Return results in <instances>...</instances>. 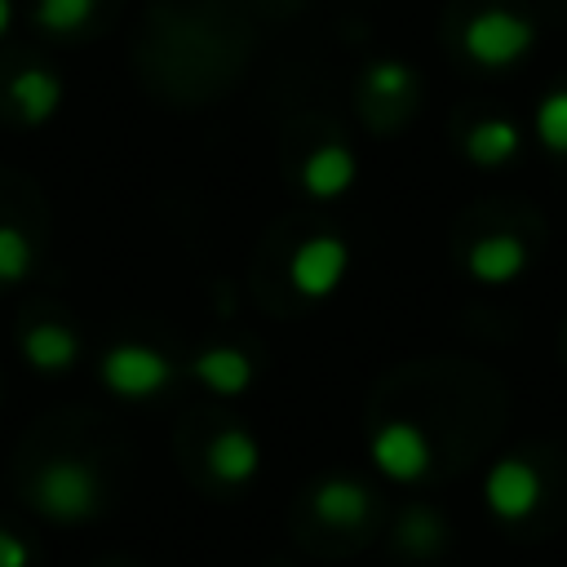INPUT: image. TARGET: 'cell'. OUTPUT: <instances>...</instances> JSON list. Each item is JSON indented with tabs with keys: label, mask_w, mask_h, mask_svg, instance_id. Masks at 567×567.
I'll use <instances>...</instances> for the list:
<instances>
[{
	"label": "cell",
	"mask_w": 567,
	"mask_h": 567,
	"mask_svg": "<svg viewBox=\"0 0 567 567\" xmlns=\"http://www.w3.org/2000/svg\"><path fill=\"white\" fill-rule=\"evenodd\" d=\"M31 505L53 523H89L102 505V478L80 456H53L31 478Z\"/></svg>",
	"instance_id": "obj_1"
},
{
	"label": "cell",
	"mask_w": 567,
	"mask_h": 567,
	"mask_svg": "<svg viewBox=\"0 0 567 567\" xmlns=\"http://www.w3.org/2000/svg\"><path fill=\"white\" fill-rule=\"evenodd\" d=\"M536 44V27L532 18H523L518 9H505V4H492V9H478L465 31H461V49L474 66H487V71H505L514 62H523Z\"/></svg>",
	"instance_id": "obj_2"
},
{
	"label": "cell",
	"mask_w": 567,
	"mask_h": 567,
	"mask_svg": "<svg viewBox=\"0 0 567 567\" xmlns=\"http://www.w3.org/2000/svg\"><path fill=\"white\" fill-rule=\"evenodd\" d=\"M97 377L115 399H155L173 381V363L146 341H120L102 354Z\"/></svg>",
	"instance_id": "obj_3"
},
{
	"label": "cell",
	"mask_w": 567,
	"mask_h": 567,
	"mask_svg": "<svg viewBox=\"0 0 567 567\" xmlns=\"http://www.w3.org/2000/svg\"><path fill=\"white\" fill-rule=\"evenodd\" d=\"M540 496H545V478L523 456H501L483 474V505L501 523H523L527 514H536Z\"/></svg>",
	"instance_id": "obj_4"
},
{
	"label": "cell",
	"mask_w": 567,
	"mask_h": 567,
	"mask_svg": "<svg viewBox=\"0 0 567 567\" xmlns=\"http://www.w3.org/2000/svg\"><path fill=\"white\" fill-rule=\"evenodd\" d=\"M346 275H350V248L341 235H310L288 257V284L310 301L332 297L346 284Z\"/></svg>",
	"instance_id": "obj_5"
},
{
	"label": "cell",
	"mask_w": 567,
	"mask_h": 567,
	"mask_svg": "<svg viewBox=\"0 0 567 567\" xmlns=\"http://www.w3.org/2000/svg\"><path fill=\"white\" fill-rule=\"evenodd\" d=\"M368 456H372L377 474H385L390 483H421L430 474V439L412 421H385L372 434Z\"/></svg>",
	"instance_id": "obj_6"
},
{
	"label": "cell",
	"mask_w": 567,
	"mask_h": 567,
	"mask_svg": "<svg viewBox=\"0 0 567 567\" xmlns=\"http://www.w3.org/2000/svg\"><path fill=\"white\" fill-rule=\"evenodd\" d=\"M465 270H470V279H478L487 288H505L527 270V244L514 230H492L470 244Z\"/></svg>",
	"instance_id": "obj_7"
},
{
	"label": "cell",
	"mask_w": 567,
	"mask_h": 567,
	"mask_svg": "<svg viewBox=\"0 0 567 567\" xmlns=\"http://www.w3.org/2000/svg\"><path fill=\"white\" fill-rule=\"evenodd\" d=\"M354 177H359V159H354V151L350 146H341V142H323V146H315L310 155H306V164H301V190L310 195V199H341L350 186H354Z\"/></svg>",
	"instance_id": "obj_8"
},
{
	"label": "cell",
	"mask_w": 567,
	"mask_h": 567,
	"mask_svg": "<svg viewBox=\"0 0 567 567\" xmlns=\"http://www.w3.org/2000/svg\"><path fill=\"white\" fill-rule=\"evenodd\" d=\"M190 377L204 385V390H213V394H221V399H239L248 385H252V359L239 350V346H204L195 359H190Z\"/></svg>",
	"instance_id": "obj_9"
},
{
	"label": "cell",
	"mask_w": 567,
	"mask_h": 567,
	"mask_svg": "<svg viewBox=\"0 0 567 567\" xmlns=\"http://www.w3.org/2000/svg\"><path fill=\"white\" fill-rule=\"evenodd\" d=\"M310 509L323 527H359L368 514H372V492L359 483V478H346V474H332L315 487L310 496Z\"/></svg>",
	"instance_id": "obj_10"
},
{
	"label": "cell",
	"mask_w": 567,
	"mask_h": 567,
	"mask_svg": "<svg viewBox=\"0 0 567 567\" xmlns=\"http://www.w3.org/2000/svg\"><path fill=\"white\" fill-rule=\"evenodd\" d=\"M257 470H261V443L248 430L230 425V430L213 434V443H208V474L217 483L239 487V483L257 478Z\"/></svg>",
	"instance_id": "obj_11"
},
{
	"label": "cell",
	"mask_w": 567,
	"mask_h": 567,
	"mask_svg": "<svg viewBox=\"0 0 567 567\" xmlns=\"http://www.w3.org/2000/svg\"><path fill=\"white\" fill-rule=\"evenodd\" d=\"M9 102H13L22 124H49L58 115V106H62V80L53 71H44V66H27L9 84Z\"/></svg>",
	"instance_id": "obj_12"
},
{
	"label": "cell",
	"mask_w": 567,
	"mask_h": 567,
	"mask_svg": "<svg viewBox=\"0 0 567 567\" xmlns=\"http://www.w3.org/2000/svg\"><path fill=\"white\" fill-rule=\"evenodd\" d=\"M461 146H465V159H470V164H478V168H501V164H509V159L523 151V133H518L514 120L487 115V120L470 124V133H465Z\"/></svg>",
	"instance_id": "obj_13"
},
{
	"label": "cell",
	"mask_w": 567,
	"mask_h": 567,
	"mask_svg": "<svg viewBox=\"0 0 567 567\" xmlns=\"http://www.w3.org/2000/svg\"><path fill=\"white\" fill-rule=\"evenodd\" d=\"M22 354L35 372H66L75 359H80V337L66 328V323H31L22 332Z\"/></svg>",
	"instance_id": "obj_14"
},
{
	"label": "cell",
	"mask_w": 567,
	"mask_h": 567,
	"mask_svg": "<svg viewBox=\"0 0 567 567\" xmlns=\"http://www.w3.org/2000/svg\"><path fill=\"white\" fill-rule=\"evenodd\" d=\"M532 128H536V142H540L549 155H567V89H549V93L536 102Z\"/></svg>",
	"instance_id": "obj_15"
},
{
	"label": "cell",
	"mask_w": 567,
	"mask_h": 567,
	"mask_svg": "<svg viewBox=\"0 0 567 567\" xmlns=\"http://www.w3.org/2000/svg\"><path fill=\"white\" fill-rule=\"evenodd\" d=\"M443 536H447L443 532V518L434 509H425V505L408 509L403 523H399V545L408 554H439L443 549Z\"/></svg>",
	"instance_id": "obj_16"
},
{
	"label": "cell",
	"mask_w": 567,
	"mask_h": 567,
	"mask_svg": "<svg viewBox=\"0 0 567 567\" xmlns=\"http://www.w3.org/2000/svg\"><path fill=\"white\" fill-rule=\"evenodd\" d=\"M412 84H416V75H412V66L399 62V58H377V62L363 66V89H368L372 97L394 102V97H408Z\"/></svg>",
	"instance_id": "obj_17"
},
{
	"label": "cell",
	"mask_w": 567,
	"mask_h": 567,
	"mask_svg": "<svg viewBox=\"0 0 567 567\" xmlns=\"http://www.w3.org/2000/svg\"><path fill=\"white\" fill-rule=\"evenodd\" d=\"M93 9H97V0H40L35 4V22L44 31H53V35H71L93 18Z\"/></svg>",
	"instance_id": "obj_18"
},
{
	"label": "cell",
	"mask_w": 567,
	"mask_h": 567,
	"mask_svg": "<svg viewBox=\"0 0 567 567\" xmlns=\"http://www.w3.org/2000/svg\"><path fill=\"white\" fill-rule=\"evenodd\" d=\"M31 261H35L31 239H27L18 226L0 221V284H18V279H27V275H31Z\"/></svg>",
	"instance_id": "obj_19"
},
{
	"label": "cell",
	"mask_w": 567,
	"mask_h": 567,
	"mask_svg": "<svg viewBox=\"0 0 567 567\" xmlns=\"http://www.w3.org/2000/svg\"><path fill=\"white\" fill-rule=\"evenodd\" d=\"M0 567H31V545L9 527H0Z\"/></svg>",
	"instance_id": "obj_20"
},
{
	"label": "cell",
	"mask_w": 567,
	"mask_h": 567,
	"mask_svg": "<svg viewBox=\"0 0 567 567\" xmlns=\"http://www.w3.org/2000/svg\"><path fill=\"white\" fill-rule=\"evenodd\" d=\"M9 22H13V0H0V35L9 31Z\"/></svg>",
	"instance_id": "obj_21"
}]
</instances>
